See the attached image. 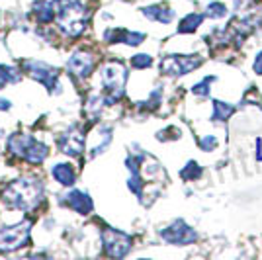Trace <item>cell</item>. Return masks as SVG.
<instances>
[{
	"mask_svg": "<svg viewBox=\"0 0 262 260\" xmlns=\"http://www.w3.org/2000/svg\"><path fill=\"white\" fill-rule=\"evenodd\" d=\"M131 65L135 67V69H147V67L153 65V59H151V55H135L133 59H131Z\"/></svg>",
	"mask_w": 262,
	"mask_h": 260,
	"instance_id": "20",
	"label": "cell"
},
{
	"mask_svg": "<svg viewBox=\"0 0 262 260\" xmlns=\"http://www.w3.org/2000/svg\"><path fill=\"white\" fill-rule=\"evenodd\" d=\"M254 73H256V75H262V51L256 55V59H254Z\"/></svg>",
	"mask_w": 262,
	"mask_h": 260,
	"instance_id": "23",
	"label": "cell"
},
{
	"mask_svg": "<svg viewBox=\"0 0 262 260\" xmlns=\"http://www.w3.org/2000/svg\"><path fill=\"white\" fill-rule=\"evenodd\" d=\"M65 204L71 207V209H75V211H78V213H82V215L90 213L92 207H94L92 200H90V196L84 194V192H78V190H73L71 194L65 196Z\"/></svg>",
	"mask_w": 262,
	"mask_h": 260,
	"instance_id": "12",
	"label": "cell"
},
{
	"mask_svg": "<svg viewBox=\"0 0 262 260\" xmlns=\"http://www.w3.org/2000/svg\"><path fill=\"white\" fill-rule=\"evenodd\" d=\"M200 147H202V151H213L217 147V139L213 135H208V137H204L200 141Z\"/></svg>",
	"mask_w": 262,
	"mask_h": 260,
	"instance_id": "22",
	"label": "cell"
},
{
	"mask_svg": "<svg viewBox=\"0 0 262 260\" xmlns=\"http://www.w3.org/2000/svg\"><path fill=\"white\" fill-rule=\"evenodd\" d=\"M8 147L14 155H20L24 157L28 163L39 164L43 163L49 155V147L45 143L33 139L32 135H20V133H14L8 139Z\"/></svg>",
	"mask_w": 262,
	"mask_h": 260,
	"instance_id": "3",
	"label": "cell"
},
{
	"mask_svg": "<svg viewBox=\"0 0 262 260\" xmlns=\"http://www.w3.org/2000/svg\"><path fill=\"white\" fill-rule=\"evenodd\" d=\"M180 174H182L184 180H194V178H200V176H202V168L198 166V163H188V166H186Z\"/></svg>",
	"mask_w": 262,
	"mask_h": 260,
	"instance_id": "19",
	"label": "cell"
},
{
	"mask_svg": "<svg viewBox=\"0 0 262 260\" xmlns=\"http://www.w3.org/2000/svg\"><path fill=\"white\" fill-rule=\"evenodd\" d=\"M55 16H57L61 32L71 35V37L80 35L86 28L88 12L80 4V0H57Z\"/></svg>",
	"mask_w": 262,
	"mask_h": 260,
	"instance_id": "2",
	"label": "cell"
},
{
	"mask_svg": "<svg viewBox=\"0 0 262 260\" xmlns=\"http://www.w3.org/2000/svg\"><path fill=\"white\" fill-rule=\"evenodd\" d=\"M102 241H104V247H106V252L110 256H116V258H121L125 256L131 250V237L121 233V231H116V229H104L102 231Z\"/></svg>",
	"mask_w": 262,
	"mask_h": 260,
	"instance_id": "7",
	"label": "cell"
},
{
	"mask_svg": "<svg viewBox=\"0 0 262 260\" xmlns=\"http://www.w3.org/2000/svg\"><path fill=\"white\" fill-rule=\"evenodd\" d=\"M143 16H147L149 20H157L161 24H170L174 20V10L161 6V4H155V6H145L143 8Z\"/></svg>",
	"mask_w": 262,
	"mask_h": 260,
	"instance_id": "13",
	"label": "cell"
},
{
	"mask_svg": "<svg viewBox=\"0 0 262 260\" xmlns=\"http://www.w3.org/2000/svg\"><path fill=\"white\" fill-rule=\"evenodd\" d=\"M59 149H61V153L69 155V157H78L80 153L84 151V135H82V131L73 127L67 133H63L61 139H59Z\"/></svg>",
	"mask_w": 262,
	"mask_h": 260,
	"instance_id": "10",
	"label": "cell"
},
{
	"mask_svg": "<svg viewBox=\"0 0 262 260\" xmlns=\"http://www.w3.org/2000/svg\"><path fill=\"white\" fill-rule=\"evenodd\" d=\"M18 80H20V75L14 67L0 65V88H4L6 84H14Z\"/></svg>",
	"mask_w": 262,
	"mask_h": 260,
	"instance_id": "17",
	"label": "cell"
},
{
	"mask_svg": "<svg viewBox=\"0 0 262 260\" xmlns=\"http://www.w3.org/2000/svg\"><path fill=\"white\" fill-rule=\"evenodd\" d=\"M206 16L209 18H225L227 16V6L223 2H209L208 4V10H206Z\"/></svg>",
	"mask_w": 262,
	"mask_h": 260,
	"instance_id": "18",
	"label": "cell"
},
{
	"mask_svg": "<svg viewBox=\"0 0 262 260\" xmlns=\"http://www.w3.org/2000/svg\"><path fill=\"white\" fill-rule=\"evenodd\" d=\"M4 204L16 209H24V211H32L39 206V202L43 200V186L37 180L32 178H22V180H14L6 186L4 194H2Z\"/></svg>",
	"mask_w": 262,
	"mask_h": 260,
	"instance_id": "1",
	"label": "cell"
},
{
	"mask_svg": "<svg viewBox=\"0 0 262 260\" xmlns=\"http://www.w3.org/2000/svg\"><path fill=\"white\" fill-rule=\"evenodd\" d=\"M202 22H204V14L192 12V14H188L184 20L180 22V26H178V32H180V33L194 32V30H198V28L202 26Z\"/></svg>",
	"mask_w": 262,
	"mask_h": 260,
	"instance_id": "15",
	"label": "cell"
},
{
	"mask_svg": "<svg viewBox=\"0 0 262 260\" xmlns=\"http://www.w3.org/2000/svg\"><path fill=\"white\" fill-rule=\"evenodd\" d=\"M125 80H127V69L118 63V61H110L102 67V84L108 90V102H114L121 98L123 88H125Z\"/></svg>",
	"mask_w": 262,
	"mask_h": 260,
	"instance_id": "4",
	"label": "cell"
},
{
	"mask_svg": "<svg viewBox=\"0 0 262 260\" xmlns=\"http://www.w3.org/2000/svg\"><path fill=\"white\" fill-rule=\"evenodd\" d=\"M161 237L170 245H190L198 239V233L192 227H188L182 219H178L172 225L161 231Z\"/></svg>",
	"mask_w": 262,
	"mask_h": 260,
	"instance_id": "8",
	"label": "cell"
},
{
	"mask_svg": "<svg viewBox=\"0 0 262 260\" xmlns=\"http://www.w3.org/2000/svg\"><path fill=\"white\" fill-rule=\"evenodd\" d=\"M211 82H213V76H208V78H204L202 82H198L196 86L192 88V90H194V94H198V96H208Z\"/></svg>",
	"mask_w": 262,
	"mask_h": 260,
	"instance_id": "21",
	"label": "cell"
},
{
	"mask_svg": "<svg viewBox=\"0 0 262 260\" xmlns=\"http://www.w3.org/2000/svg\"><path fill=\"white\" fill-rule=\"evenodd\" d=\"M233 112H235V108H233L231 104H223V102L215 100V102H213V116H211V119H215V121H225L227 118L233 116Z\"/></svg>",
	"mask_w": 262,
	"mask_h": 260,
	"instance_id": "16",
	"label": "cell"
},
{
	"mask_svg": "<svg viewBox=\"0 0 262 260\" xmlns=\"http://www.w3.org/2000/svg\"><path fill=\"white\" fill-rule=\"evenodd\" d=\"M200 63L202 59L194 55H168L161 61V71L168 76H178L194 71L196 67H200Z\"/></svg>",
	"mask_w": 262,
	"mask_h": 260,
	"instance_id": "6",
	"label": "cell"
},
{
	"mask_svg": "<svg viewBox=\"0 0 262 260\" xmlns=\"http://www.w3.org/2000/svg\"><path fill=\"white\" fill-rule=\"evenodd\" d=\"M30 229H32V221H28V219L14 227L0 229V250L10 252V250L22 249L30 241Z\"/></svg>",
	"mask_w": 262,
	"mask_h": 260,
	"instance_id": "5",
	"label": "cell"
},
{
	"mask_svg": "<svg viewBox=\"0 0 262 260\" xmlns=\"http://www.w3.org/2000/svg\"><path fill=\"white\" fill-rule=\"evenodd\" d=\"M53 178L59 182V184L63 186H73L75 184V170H73V166L71 164H55L53 166Z\"/></svg>",
	"mask_w": 262,
	"mask_h": 260,
	"instance_id": "14",
	"label": "cell"
},
{
	"mask_svg": "<svg viewBox=\"0 0 262 260\" xmlns=\"http://www.w3.org/2000/svg\"><path fill=\"white\" fill-rule=\"evenodd\" d=\"M8 108H10V102L4 100V98H0V110H8Z\"/></svg>",
	"mask_w": 262,
	"mask_h": 260,
	"instance_id": "24",
	"label": "cell"
},
{
	"mask_svg": "<svg viewBox=\"0 0 262 260\" xmlns=\"http://www.w3.org/2000/svg\"><path fill=\"white\" fill-rule=\"evenodd\" d=\"M67 69H69L75 76H78V78H86V76L92 73V69H94V59H92V55L90 53L78 51V53H75L71 59H69Z\"/></svg>",
	"mask_w": 262,
	"mask_h": 260,
	"instance_id": "11",
	"label": "cell"
},
{
	"mask_svg": "<svg viewBox=\"0 0 262 260\" xmlns=\"http://www.w3.org/2000/svg\"><path fill=\"white\" fill-rule=\"evenodd\" d=\"M24 69L28 71V75L33 76L35 80H39L45 88L53 90L57 86V78H59V73L57 69H53L47 63H41V61H24Z\"/></svg>",
	"mask_w": 262,
	"mask_h": 260,
	"instance_id": "9",
	"label": "cell"
}]
</instances>
